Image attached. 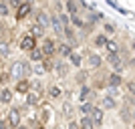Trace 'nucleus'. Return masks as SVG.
Instances as JSON below:
<instances>
[{
	"instance_id": "obj_16",
	"label": "nucleus",
	"mask_w": 135,
	"mask_h": 129,
	"mask_svg": "<svg viewBox=\"0 0 135 129\" xmlns=\"http://www.w3.org/2000/svg\"><path fill=\"white\" fill-rule=\"evenodd\" d=\"M51 28L55 30V36H56V39H62V32H65V26H62L61 18H59V12L51 14Z\"/></svg>"
},
{
	"instance_id": "obj_46",
	"label": "nucleus",
	"mask_w": 135,
	"mask_h": 129,
	"mask_svg": "<svg viewBox=\"0 0 135 129\" xmlns=\"http://www.w3.org/2000/svg\"><path fill=\"white\" fill-rule=\"evenodd\" d=\"M129 49H131V52H133V55H135V36H133V39H131V42H129Z\"/></svg>"
},
{
	"instance_id": "obj_42",
	"label": "nucleus",
	"mask_w": 135,
	"mask_h": 129,
	"mask_svg": "<svg viewBox=\"0 0 135 129\" xmlns=\"http://www.w3.org/2000/svg\"><path fill=\"white\" fill-rule=\"evenodd\" d=\"M6 2H8V6H10V8H18V6L22 4V0H6Z\"/></svg>"
},
{
	"instance_id": "obj_39",
	"label": "nucleus",
	"mask_w": 135,
	"mask_h": 129,
	"mask_svg": "<svg viewBox=\"0 0 135 129\" xmlns=\"http://www.w3.org/2000/svg\"><path fill=\"white\" fill-rule=\"evenodd\" d=\"M40 109L45 111V113H42V121H49V119H51V113H52L51 105H46V103H45V105H40Z\"/></svg>"
},
{
	"instance_id": "obj_36",
	"label": "nucleus",
	"mask_w": 135,
	"mask_h": 129,
	"mask_svg": "<svg viewBox=\"0 0 135 129\" xmlns=\"http://www.w3.org/2000/svg\"><path fill=\"white\" fill-rule=\"evenodd\" d=\"M125 91H127V95L135 97V79H125Z\"/></svg>"
},
{
	"instance_id": "obj_12",
	"label": "nucleus",
	"mask_w": 135,
	"mask_h": 129,
	"mask_svg": "<svg viewBox=\"0 0 135 129\" xmlns=\"http://www.w3.org/2000/svg\"><path fill=\"white\" fill-rule=\"evenodd\" d=\"M73 51H75V46L71 45V42H67V40H61V42L56 45V56H59V59H69Z\"/></svg>"
},
{
	"instance_id": "obj_29",
	"label": "nucleus",
	"mask_w": 135,
	"mask_h": 129,
	"mask_svg": "<svg viewBox=\"0 0 135 129\" xmlns=\"http://www.w3.org/2000/svg\"><path fill=\"white\" fill-rule=\"evenodd\" d=\"M36 22L42 24L45 28H49V26H51V14L45 12V10H38V12H36Z\"/></svg>"
},
{
	"instance_id": "obj_33",
	"label": "nucleus",
	"mask_w": 135,
	"mask_h": 129,
	"mask_svg": "<svg viewBox=\"0 0 135 129\" xmlns=\"http://www.w3.org/2000/svg\"><path fill=\"white\" fill-rule=\"evenodd\" d=\"M119 49H121V45H119L113 36H109L107 45H105V52H119Z\"/></svg>"
},
{
	"instance_id": "obj_47",
	"label": "nucleus",
	"mask_w": 135,
	"mask_h": 129,
	"mask_svg": "<svg viewBox=\"0 0 135 129\" xmlns=\"http://www.w3.org/2000/svg\"><path fill=\"white\" fill-rule=\"evenodd\" d=\"M6 127H10L8 121H2V119H0V129H6Z\"/></svg>"
},
{
	"instance_id": "obj_21",
	"label": "nucleus",
	"mask_w": 135,
	"mask_h": 129,
	"mask_svg": "<svg viewBox=\"0 0 135 129\" xmlns=\"http://www.w3.org/2000/svg\"><path fill=\"white\" fill-rule=\"evenodd\" d=\"M24 97H26V99H24V103H26L28 107H36V105H40V93H36V91L30 89Z\"/></svg>"
},
{
	"instance_id": "obj_13",
	"label": "nucleus",
	"mask_w": 135,
	"mask_h": 129,
	"mask_svg": "<svg viewBox=\"0 0 135 129\" xmlns=\"http://www.w3.org/2000/svg\"><path fill=\"white\" fill-rule=\"evenodd\" d=\"M61 113H62V117L67 119V121H73L75 113H77V109H75L73 101H69V99H65V101L61 103Z\"/></svg>"
},
{
	"instance_id": "obj_18",
	"label": "nucleus",
	"mask_w": 135,
	"mask_h": 129,
	"mask_svg": "<svg viewBox=\"0 0 135 129\" xmlns=\"http://www.w3.org/2000/svg\"><path fill=\"white\" fill-rule=\"evenodd\" d=\"M67 61H69V65H71L73 69H81V67H85V56L81 55L79 51H73V52H71V56H69Z\"/></svg>"
},
{
	"instance_id": "obj_32",
	"label": "nucleus",
	"mask_w": 135,
	"mask_h": 129,
	"mask_svg": "<svg viewBox=\"0 0 135 129\" xmlns=\"http://www.w3.org/2000/svg\"><path fill=\"white\" fill-rule=\"evenodd\" d=\"M79 125H81V129H97L95 123H93V119H91V115H81Z\"/></svg>"
},
{
	"instance_id": "obj_11",
	"label": "nucleus",
	"mask_w": 135,
	"mask_h": 129,
	"mask_svg": "<svg viewBox=\"0 0 135 129\" xmlns=\"http://www.w3.org/2000/svg\"><path fill=\"white\" fill-rule=\"evenodd\" d=\"M62 39L67 40V42H71V45L77 49L79 46V34H77V30H75L73 24H69V26H65V32H62Z\"/></svg>"
},
{
	"instance_id": "obj_5",
	"label": "nucleus",
	"mask_w": 135,
	"mask_h": 129,
	"mask_svg": "<svg viewBox=\"0 0 135 129\" xmlns=\"http://www.w3.org/2000/svg\"><path fill=\"white\" fill-rule=\"evenodd\" d=\"M125 85V79H123V75L121 73H107V89L109 91H117V89H121Z\"/></svg>"
},
{
	"instance_id": "obj_41",
	"label": "nucleus",
	"mask_w": 135,
	"mask_h": 129,
	"mask_svg": "<svg viewBox=\"0 0 135 129\" xmlns=\"http://www.w3.org/2000/svg\"><path fill=\"white\" fill-rule=\"evenodd\" d=\"M32 73H34V75H45V69H42V65H40V63L32 65Z\"/></svg>"
},
{
	"instance_id": "obj_28",
	"label": "nucleus",
	"mask_w": 135,
	"mask_h": 129,
	"mask_svg": "<svg viewBox=\"0 0 135 129\" xmlns=\"http://www.w3.org/2000/svg\"><path fill=\"white\" fill-rule=\"evenodd\" d=\"M46 97H49V99H59V97H62V89L56 83L49 85V89H46Z\"/></svg>"
},
{
	"instance_id": "obj_7",
	"label": "nucleus",
	"mask_w": 135,
	"mask_h": 129,
	"mask_svg": "<svg viewBox=\"0 0 135 129\" xmlns=\"http://www.w3.org/2000/svg\"><path fill=\"white\" fill-rule=\"evenodd\" d=\"M6 121H8V125H10L12 129L18 127V125L22 123V113H20V109H18V107H10V109H8V115H6Z\"/></svg>"
},
{
	"instance_id": "obj_20",
	"label": "nucleus",
	"mask_w": 135,
	"mask_h": 129,
	"mask_svg": "<svg viewBox=\"0 0 135 129\" xmlns=\"http://www.w3.org/2000/svg\"><path fill=\"white\" fill-rule=\"evenodd\" d=\"M30 89H32V83L28 81V77H24V79H20V81H16V87H14V91H16V93H20V95H26Z\"/></svg>"
},
{
	"instance_id": "obj_25",
	"label": "nucleus",
	"mask_w": 135,
	"mask_h": 129,
	"mask_svg": "<svg viewBox=\"0 0 135 129\" xmlns=\"http://www.w3.org/2000/svg\"><path fill=\"white\" fill-rule=\"evenodd\" d=\"M12 95H14V91H12L10 87H2V89H0V103H2V105H10Z\"/></svg>"
},
{
	"instance_id": "obj_10",
	"label": "nucleus",
	"mask_w": 135,
	"mask_h": 129,
	"mask_svg": "<svg viewBox=\"0 0 135 129\" xmlns=\"http://www.w3.org/2000/svg\"><path fill=\"white\" fill-rule=\"evenodd\" d=\"M75 83L79 85V87H83V85H89V83H91V71H89L87 67L77 69V75H75Z\"/></svg>"
},
{
	"instance_id": "obj_40",
	"label": "nucleus",
	"mask_w": 135,
	"mask_h": 129,
	"mask_svg": "<svg viewBox=\"0 0 135 129\" xmlns=\"http://www.w3.org/2000/svg\"><path fill=\"white\" fill-rule=\"evenodd\" d=\"M59 18H61L62 26H69V24H71V14H67L65 10H62V12H59Z\"/></svg>"
},
{
	"instance_id": "obj_8",
	"label": "nucleus",
	"mask_w": 135,
	"mask_h": 129,
	"mask_svg": "<svg viewBox=\"0 0 135 129\" xmlns=\"http://www.w3.org/2000/svg\"><path fill=\"white\" fill-rule=\"evenodd\" d=\"M99 105H101L105 111H113V109H117V107H119V103H117V99H115L113 93H105V95L99 99Z\"/></svg>"
},
{
	"instance_id": "obj_24",
	"label": "nucleus",
	"mask_w": 135,
	"mask_h": 129,
	"mask_svg": "<svg viewBox=\"0 0 135 129\" xmlns=\"http://www.w3.org/2000/svg\"><path fill=\"white\" fill-rule=\"evenodd\" d=\"M107 40H109V36L105 32H95V36H93V46L95 49H105V45H107Z\"/></svg>"
},
{
	"instance_id": "obj_26",
	"label": "nucleus",
	"mask_w": 135,
	"mask_h": 129,
	"mask_svg": "<svg viewBox=\"0 0 135 129\" xmlns=\"http://www.w3.org/2000/svg\"><path fill=\"white\" fill-rule=\"evenodd\" d=\"M85 20H87L89 24H93V26H97L99 22L103 24V20H105V18H103V14H101V12H95V10H91V12H87Z\"/></svg>"
},
{
	"instance_id": "obj_1",
	"label": "nucleus",
	"mask_w": 135,
	"mask_h": 129,
	"mask_svg": "<svg viewBox=\"0 0 135 129\" xmlns=\"http://www.w3.org/2000/svg\"><path fill=\"white\" fill-rule=\"evenodd\" d=\"M10 77L14 79V81H20V79L24 77H30V73H32V63L30 61H14L10 65Z\"/></svg>"
},
{
	"instance_id": "obj_2",
	"label": "nucleus",
	"mask_w": 135,
	"mask_h": 129,
	"mask_svg": "<svg viewBox=\"0 0 135 129\" xmlns=\"http://www.w3.org/2000/svg\"><path fill=\"white\" fill-rule=\"evenodd\" d=\"M105 63L111 67L113 73H121L123 75V71L127 69V63H125V59L119 55V52H107V55H105Z\"/></svg>"
},
{
	"instance_id": "obj_43",
	"label": "nucleus",
	"mask_w": 135,
	"mask_h": 129,
	"mask_svg": "<svg viewBox=\"0 0 135 129\" xmlns=\"http://www.w3.org/2000/svg\"><path fill=\"white\" fill-rule=\"evenodd\" d=\"M127 67H129L131 71H135V55H131L129 59H127Z\"/></svg>"
},
{
	"instance_id": "obj_6",
	"label": "nucleus",
	"mask_w": 135,
	"mask_h": 129,
	"mask_svg": "<svg viewBox=\"0 0 135 129\" xmlns=\"http://www.w3.org/2000/svg\"><path fill=\"white\" fill-rule=\"evenodd\" d=\"M97 97V91L89 85H83V87H79V101L81 103H87V101H95Z\"/></svg>"
},
{
	"instance_id": "obj_45",
	"label": "nucleus",
	"mask_w": 135,
	"mask_h": 129,
	"mask_svg": "<svg viewBox=\"0 0 135 129\" xmlns=\"http://www.w3.org/2000/svg\"><path fill=\"white\" fill-rule=\"evenodd\" d=\"M125 103H127V105H131V107H133V109H135V97L127 95V97H125Z\"/></svg>"
},
{
	"instance_id": "obj_15",
	"label": "nucleus",
	"mask_w": 135,
	"mask_h": 129,
	"mask_svg": "<svg viewBox=\"0 0 135 129\" xmlns=\"http://www.w3.org/2000/svg\"><path fill=\"white\" fill-rule=\"evenodd\" d=\"M71 65H69V61H62V59H59V61L55 63V73L59 75L61 79H65V77H69V73H71Z\"/></svg>"
},
{
	"instance_id": "obj_19",
	"label": "nucleus",
	"mask_w": 135,
	"mask_h": 129,
	"mask_svg": "<svg viewBox=\"0 0 135 129\" xmlns=\"http://www.w3.org/2000/svg\"><path fill=\"white\" fill-rule=\"evenodd\" d=\"M18 45H20V51L28 52V51H32L34 46H36V39H34V36H30V34H24Z\"/></svg>"
},
{
	"instance_id": "obj_35",
	"label": "nucleus",
	"mask_w": 135,
	"mask_h": 129,
	"mask_svg": "<svg viewBox=\"0 0 135 129\" xmlns=\"http://www.w3.org/2000/svg\"><path fill=\"white\" fill-rule=\"evenodd\" d=\"M8 56H10V42L0 40V59H8Z\"/></svg>"
},
{
	"instance_id": "obj_49",
	"label": "nucleus",
	"mask_w": 135,
	"mask_h": 129,
	"mask_svg": "<svg viewBox=\"0 0 135 129\" xmlns=\"http://www.w3.org/2000/svg\"><path fill=\"white\" fill-rule=\"evenodd\" d=\"M38 129H45V127H42V125H40V127H38Z\"/></svg>"
},
{
	"instance_id": "obj_27",
	"label": "nucleus",
	"mask_w": 135,
	"mask_h": 129,
	"mask_svg": "<svg viewBox=\"0 0 135 129\" xmlns=\"http://www.w3.org/2000/svg\"><path fill=\"white\" fill-rule=\"evenodd\" d=\"M42 59H45V52H42V49H40L38 45L34 46L32 51H28V61L30 63H40Z\"/></svg>"
},
{
	"instance_id": "obj_4",
	"label": "nucleus",
	"mask_w": 135,
	"mask_h": 129,
	"mask_svg": "<svg viewBox=\"0 0 135 129\" xmlns=\"http://www.w3.org/2000/svg\"><path fill=\"white\" fill-rule=\"evenodd\" d=\"M56 39H52V36H45V39L40 40V49H42V52H45V56H56Z\"/></svg>"
},
{
	"instance_id": "obj_3",
	"label": "nucleus",
	"mask_w": 135,
	"mask_h": 129,
	"mask_svg": "<svg viewBox=\"0 0 135 129\" xmlns=\"http://www.w3.org/2000/svg\"><path fill=\"white\" fill-rule=\"evenodd\" d=\"M85 67L89 69L91 73H97V71H101L103 67V56L95 51H89L85 52Z\"/></svg>"
},
{
	"instance_id": "obj_31",
	"label": "nucleus",
	"mask_w": 135,
	"mask_h": 129,
	"mask_svg": "<svg viewBox=\"0 0 135 129\" xmlns=\"http://www.w3.org/2000/svg\"><path fill=\"white\" fill-rule=\"evenodd\" d=\"M101 28H103V32L107 34V36H115V34H117V26L113 22H109V20H103Z\"/></svg>"
},
{
	"instance_id": "obj_30",
	"label": "nucleus",
	"mask_w": 135,
	"mask_h": 129,
	"mask_svg": "<svg viewBox=\"0 0 135 129\" xmlns=\"http://www.w3.org/2000/svg\"><path fill=\"white\" fill-rule=\"evenodd\" d=\"M55 56H45L42 61H40V65H42V69H45V73H55Z\"/></svg>"
},
{
	"instance_id": "obj_9",
	"label": "nucleus",
	"mask_w": 135,
	"mask_h": 129,
	"mask_svg": "<svg viewBox=\"0 0 135 129\" xmlns=\"http://www.w3.org/2000/svg\"><path fill=\"white\" fill-rule=\"evenodd\" d=\"M119 119H121L125 125H133V107L123 103L121 109H119Z\"/></svg>"
},
{
	"instance_id": "obj_48",
	"label": "nucleus",
	"mask_w": 135,
	"mask_h": 129,
	"mask_svg": "<svg viewBox=\"0 0 135 129\" xmlns=\"http://www.w3.org/2000/svg\"><path fill=\"white\" fill-rule=\"evenodd\" d=\"M14 129H28V127H26V125H22V123H20L18 127H14Z\"/></svg>"
},
{
	"instance_id": "obj_17",
	"label": "nucleus",
	"mask_w": 135,
	"mask_h": 129,
	"mask_svg": "<svg viewBox=\"0 0 135 129\" xmlns=\"http://www.w3.org/2000/svg\"><path fill=\"white\" fill-rule=\"evenodd\" d=\"M32 12V2H22V4L16 8V20L20 22V20H24V18H28V14Z\"/></svg>"
},
{
	"instance_id": "obj_34",
	"label": "nucleus",
	"mask_w": 135,
	"mask_h": 129,
	"mask_svg": "<svg viewBox=\"0 0 135 129\" xmlns=\"http://www.w3.org/2000/svg\"><path fill=\"white\" fill-rule=\"evenodd\" d=\"M93 109H95V103H93V101H87V103H81V105H79V113H81V115H91Z\"/></svg>"
},
{
	"instance_id": "obj_37",
	"label": "nucleus",
	"mask_w": 135,
	"mask_h": 129,
	"mask_svg": "<svg viewBox=\"0 0 135 129\" xmlns=\"http://www.w3.org/2000/svg\"><path fill=\"white\" fill-rule=\"evenodd\" d=\"M10 73H8V71H0V85H2V87H8V83H10Z\"/></svg>"
},
{
	"instance_id": "obj_22",
	"label": "nucleus",
	"mask_w": 135,
	"mask_h": 129,
	"mask_svg": "<svg viewBox=\"0 0 135 129\" xmlns=\"http://www.w3.org/2000/svg\"><path fill=\"white\" fill-rule=\"evenodd\" d=\"M65 12L67 14H71V16H77L81 12V6L77 0H65Z\"/></svg>"
},
{
	"instance_id": "obj_14",
	"label": "nucleus",
	"mask_w": 135,
	"mask_h": 129,
	"mask_svg": "<svg viewBox=\"0 0 135 129\" xmlns=\"http://www.w3.org/2000/svg\"><path fill=\"white\" fill-rule=\"evenodd\" d=\"M91 119H93V123H95V127H103V123H105V109H103L101 105H95V109H93V113H91Z\"/></svg>"
},
{
	"instance_id": "obj_44",
	"label": "nucleus",
	"mask_w": 135,
	"mask_h": 129,
	"mask_svg": "<svg viewBox=\"0 0 135 129\" xmlns=\"http://www.w3.org/2000/svg\"><path fill=\"white\" fill-rule=\"evenodd\" d=\"M67 129H81V125H79V121H69V125H67Z\"/></svg>"
},
{
	"instance_id": "obj_23",
	"label": "nucleus",
	"mask_w": 135,
	"mask_h": 129,
	"mask_svg": "<svg viewBox=\"0 0 135 129\" xmlns=\"http://www.w3.org/2000/svg\"><path fill=\"white\" fill-rule=\"evenodd\" d=\"M46 28L42 26V24H38V22H34L32 26L28 28V34H30V36H34V39H45L46 36Z\"/></svg>"
},
{
	"instance_id": "obj_38",
	"label": "nucleus",
	"mask_w": 135,
	"mask_h": 129,
	"mask_svg": "<svg viewBox=\"0 0 135 129\" xmlns=\"http://www.w3.org/2000/svg\"><path fill=\"white\" fill-rule=\"evenodd\" d=\"M8 14H10V6H8V2H6V0H2V2H0V16L6 18Z\"/></svg>"
}]
</instances>
